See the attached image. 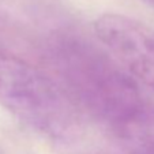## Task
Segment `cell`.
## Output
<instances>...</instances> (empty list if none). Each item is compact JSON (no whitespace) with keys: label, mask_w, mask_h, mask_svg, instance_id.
I'll list each match as a JSON object with an SVG mask.
<instances>
[{"label":"cell","mask_w":154,"mask_h":154,"mask_svg":"<svg viewBox=\"0 0 154 154\" xmlns=\"http://www.w3.org/2000/svg\"><path fill=\"white\" fill-rule=\"evenodd\" d=\"M63 86L124 154H154V100L104 47L67 33L51 42Z\"/></svg>","instance_id":"1"},{"label":"cell","mask_w":154,"mask_h":154,"mask_svg":"<svg viewBox=\"0 0 154 154\" xmlns=\"http://www.w3.org/2000/svg\"><path fill=\"white\" fill-rule=\"evenodd\" d=\"M0 105L20 123L52 142H72L81 117L61 85L0 48Z\"/></svg>","instance_id":"2"},{"label":"cell","mask_w":154,"mask_h":154,"mask_svg":"<svg viewBox=\"0 0 154 154\" xmlns=\"http://www.w3.org/2000/svg\"><path fill=\"white\" fill-rule=\"evenodd\" d=\"M97 40L140 85L154 91V27L124 14L94 20Z\"/></svg>","instance_id":"3"},{"label":"cell","mask_w":154,"mask_h":154,"mask_svg":"<svg viewBox=\"0 0 154 154\" xmlns=\"http://www.w3.org/2000/svg\"><path fill=\"white\" fill-rule=\"evenodd\" d=\"M146 2H149V3H153V4H154V0H146Z\"/></svg>","instance_id":"4"}]
</instances>
